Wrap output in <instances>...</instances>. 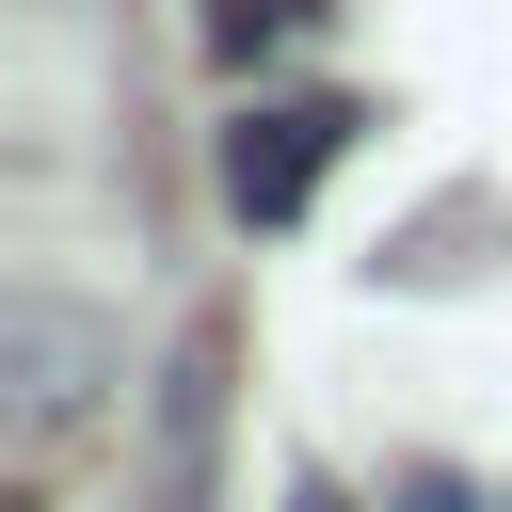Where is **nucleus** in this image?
Listing matches in <instances>:
<instances>
[{"mask_svg": "<svg viewBox=\"0 0 512 512\" xmlns=\"http://www.w3.org/2000/svg\"><path fill=\"white\" fill-rule=\"evenodd\" d=\"M352 128H368L352 96H240V112H224V208H240V224H304L320 176L352 160Z\"/></svg>", "mask_w": 512, "mask_h": 512, "instance_id": "obj_1", "label": "nucleus"}, {"mask_svg": "<svg viewBox=\"0 0 512 512\" xmlns=\"http://www.w3.org/2000/svg\"><path fill=\"white\" fill-rule=\"evenodd\" d=\"M96 416V336L64 320V304H16V432L48 448V432H80Z\"/></svg>", "mask_w": 512, "mask_h": 512, "instance_id": "obj_2", "label": "nucleus"}, {"mask_svg": "<svg viewBox=\"0 0 512 512\" xmlns=\"http://www.w3.org/2000/svg\"><path fill=\"white\" fill-rule=\"evenodd\" d=\"M208 416H224V320H192L176 368H160V496H176V512L208 496Z\"/></svg>", "mask_w": 512, "mask_h": 512, "instance_id": "obj_3", "label": "nucleus"}, {"mask_svg": "<svg viewBox=\"0 0 512 512\" xmlns=\"http://www.w3.org/2000/svg\"><path fill=\"white\" fill-rule=\"evenodd\" d=\"M192 32H208V64H224V80H272L288 48H320V32H336V0H208Z\"/></svg>", "mask_w": 512, "mask_h": 512, "instance_id": "obj_4", "label": "nucleus"}, {"mask_svg": "<svg viewBox=\"0 0 512 512\" xmlns=\"http://www.w3.org/2000/svg\"><path fill=\"white\" fill-rule=\"evenodd\" d=\"M384 512H480V480H448V464H400V496Z\"/></svg>", "mask_w": 512, "mask_h": 512, "instance_id": "obj_5", "label": "nucleus"}, {"mask_svg": "<svg viewBox=\"0 0 512 512\" xmlns=\"http://www.w3.org/2000/svg\"><path fill=\"white\" fill-rule=\"evenodd\" d=\"M288 512H336V496H320V480H304V496H288Z\"/></svg>", "mask_w": 512, "mask_h": 512, "instance_id": "obj_6", "label": "nucleus"}]
</instances>
